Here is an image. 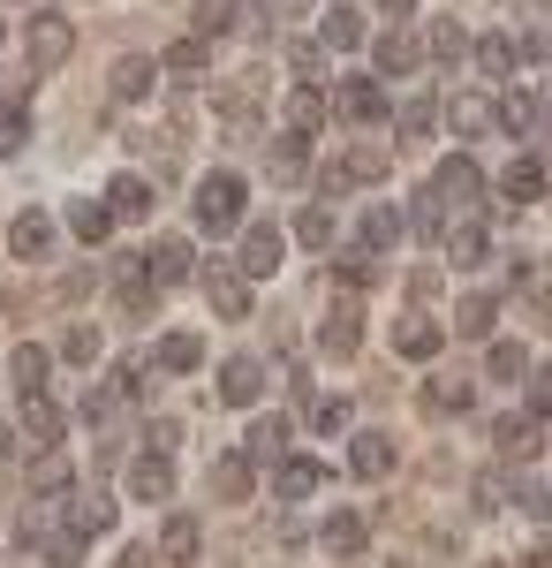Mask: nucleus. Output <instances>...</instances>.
<instances>
[{"instance_id":"obj_40","label":"nucleus","mask_w":552,"mask_h":568,"mask_svg":"<svg viewBox=\"0 0 552 568\" xmlns=\"http://www.w3.org/2000/svg\"><path fill=\"white\" fill-rule=\"evenodd\" d=\"M425 402H431V409H447V417H462V409H469V379H431Z\"/></svg>"},{"instance_id":"obj_46","label":"nucleus","mask_w":552,"mask_h":568,"mask_svg":"<svg viewBox=\"0 0 552 568\" xmlns=\"http://www.w3.org/2000/svg\"><path fill=\"white\" fill-rule=\"evenodd\" d=\"M431 122H439V106H431V99H409V106H401V136H425Z\"/></svg>"},{"instance_id":"obj_31","label":"nucleus","mask_w":552,"mask_h":568,"mask_svg":"<svg viewBox=\"0 0 552 568\" xmlns=\"http://www.w3.org/2000/svg\"><path fill=\"white\" fill-rule=\"evenodd\" d=\"M197 546H205V530L190 524V516H167V538H160V554H167V561H197Z\"/></svg>"},{"instance_id":"obj_28","label":"nucleus","mask_w":552,"mask_h":568,"mask_svg":"<svg viewBox=\"0 0 552 568\" xmlns=\"http://www.w3.org/2000/svg\"><path fill=\"white\" fill-rule=\"evenodd\" d=\"M296 243L303 251H334V213H326V205H303L296 213Z\"/></svg>"},{"instance_id":"obj_21","label":"nucleus","mask_w":552,"mask_h":568,"mask_svg":"<svg viewBox=\"0 0 552 568\" xmlns=\"http://www.w3.org/2000/svg\"><path fill=\"white\" fill-rule=\"evenodd\" d=\"M318 45H326V53H356V45H364V16H356V8H326Z\"/></svg>"},{"instance_id":"obj_23","label":"nucleus","mask_w":552,"mask_h":568,"mask_svg":"<svg viewBox=\"0 0 552 568\" xmlns=\"http://www.w3.org/2000/svg\"><path fill=\"white\" fill-rule=\"evenodd\" d=\"M492 318H500V304H492L484 288H469V296H462V311H454V334L484 342V334H492Z\"/></svg>"},{"instance_id":"obj_52","label":"nucleus","mask_w":552,"mask_h":568,"mask_svg":"<svg viewBox=\"0 0 552 568\" xmlns=\"http://www.w3.org/2000/svg\"><path fill=\"white\" fill-rule=\"evenodd\" d=\"M379 8H386V16H409V0H379Z\"/></svg>"},{"instance_id":"obj_8","label":"nucleus","mask_w":552,"mask_h":568,"mask_svg":"<svg viewBox=\"0 0 552 568\" xmlns=\"http://www.w3.org/2000/svg\"><path fill=\"white\" fill-rule=\"evenodd\" d=\"M45 364H53V356H45L39 342L8 349V387H16V402H31V394H45Z\"/></svg>"},{"instance_id":"obj_6","label":"nucleus","mask_w":552,"mask_h":568,"mask_svg":"<svg viewBox=\"0 0 552 568\" xmlns=\"http://www.w3.org/2000/svg\"><path fill=\"white\" fill-rule=\"evenodd\" d=\"M205 296H213L219 318H251V281L235 265H205Z\"/></svg>"},{"instance_id":"obj_11","label":"nucleus","mask_w":552,"mask_h":568,"mask_svg":"<svg viewBox=\"0 0 552 568\" xmlns=\"http://www.w3.org/2000/svg\"><path fill=\"white\" fill-rule=\"evenodd\" d=\"M31 61H39V77H53V69L69 61V23H61V16H39V23H31Z\"/></svg>"},{"instance_id":"obj_49","label":"nucleus","mask_w":552,"mask_h":568,"mask_svg":"<svg viewBox=\"0 0 552 568\" xmlns=\"http://www.w3.org/2000/svg\"><path fill=\"white\" fill-rule=\"evenodd\" d=\"M545 409H552V372H530V417L545 425Z\"/></svg>"},{"instance_id":"obj_14","label":"nucleus","mask_w":552,"mask_h":568,"mask_svg":"<svg viewBox=\"0 0 552 568\" xmlns=\"http://www.w3.org/2000/svg\"><path fill=\"white\" fill-rule=\"evenodd\" d=\"M106 213H114V220H144V213H152V182H144V175H114V182H106Z\"/></svg>"},{"instance_id":"obj_15","label":"nucleus","mask_w":552,"mask_h":568,"mask_svg":"<svg viewBox=\"0 0 552 568\" xmlns=\"http://www.w3.org/2000/svg\"><path fill=\"white\" fill-rule=\"evenodd\" d=\"M492 122L508 136H530L538 130V91H500V99H492Z\"/></svg>"},{"instance_id":"obj_38","label":"nucleus","mask_w":552,"mask_h":568,"mask_svg":"<svg viewBox=\"0 0 552 568\" xmlns=\"http://www.w3.org/2000/svg\"><path fill=\"white\" fill-rule=\"evenodd\" d=\"M462 53H469L462 23H431V61H439V69H454V61H462Z\"/></svg>"},{"instance_id":"obj_42","label":"nucleus","mask_w":552,"mask_h":568,"mask_svg":"<svg viewBox=\"0 0 552 568\" xmlns=\"http://www.w3.org/2000/svg\"><path fill=\"white\" fill-rule=\"evenodd\" d=\"M477 69H484V77L500 84V77L514 69V45H508V39H477Z\"/></svg>"},{"instance_id":"obj_33","label":"nucleus","mask_w":552,"mask_h":568,"mask_svg":"<svg viewBox=\"0 0 552 568\" xmlns=\"http://www.w3.org/2000/svg\"><path fill=\"white\" fill-rule=\"evenodd\" d=\"M447 122H454L462 136H484V122H492V99H484V91H469V99H454V106H447Z\"/></svg>"},{"instance_id":"obj_25","label":"nucleus","mask_w":552,"mask_h":568,"mask_svg":"<svg viewBox=\"0 0 552 568\" xmlns=\"http://www.w3.org/2000/svg\"><path fill=\"white\" fill-rule=\"evenodd\" d=\"M364 538H371V524H364L356 508H340V516H326V546H334V554H364Z\"/></svg>"},{"instance_id":"obj_12","label":"nucleus","mask_w":552,"mask_h":568,"mask_svg":"<svg viewBox=\"0 0 552 568\" xmlns=\"http://www.w3.org/2000/svg\"><path fill=\"white\" fill-rule=\"evenodd\" d=\"M8 251H16V258H45V251H53V220L45 213H16L8 220Z\"/></svg>"},{"instance_id":"obj_18","label":"nucleus","mask_w":552,"mask_h":568,"mask_svg":"<svg viewBox=\"0 0 552 568\" xmlns=\"http://www.w3.org/2000/svg\"><path fill=\"white\" fill-rule=\"evenodd\" d=\"M288 417H257L251 425V439H243V455H251V463H280V455H288Z\"/></svg>"},{"instance_id":"obj_47","label":"nucleus","mask_w":552,"mask_h":568,"mask_svg":"<svg viewBox=\"0 0 552 568\" xmlns=\"http://www.w3.org/2000/svg\"><path fill=\"white\" fill-rule=\"evenodd\" d=\"M61 356H69V364H91V356H99V334H91V326H76V334L61 342Z\"/></svg>"},{"instance_id":"obj_39","label":"nucleus","mask_w":552,"mask_h":568,"mask_svg":"<svg viewBox=\"0 0 552 568\" xmlns=\"http://www.w3.org/2000/svg\"><path fill=\"white\" fill-rule=\"evenodd\" d=\"M69 500H76V493H69ZM106 524H114V500H99V493H84V500H76V530H84V538H99Z\"/></svg>"},{"instance_id":"obj_32","label":"nucleus","mask_w":552,"mask_h":568,"mask_svg":"<svg viewBox=\"0 0 552 568\" xmlns=\"http://www.w3.org/2000/svg\"><path fill=\"white\" fill-rule=\"evenodd\" d=\"M144 273H152V281H182V273H190V243H182V235H167V243H160V251H144Z\"/></svg>"},{"instance_id":"obj_29","label":"nucleus","mask_w":552,"mask_h":568,"mask_svg":"<svg viewBox=\"0 0 552 568\" xmlns=\"http://www.w3.org/2000/svg\"><path fill=\"white\" fill-rule=\"evenodd\" d=\"M500 190H508L514 205H538V190H545V168H538V160H514L508 175H500Z\"/></svg>"},{"instance_id":"obj_10","label":"nucleus","mask_w":552,"mask_h":568,"mask_svg":"<svg viewBox=\"0 0 552 568\" xmlns=\"http://www.w3.org/2000/svg\"><path fill=\"white\" fill-rule=\"evenodd\" d=\"M356 243H364V258H386V251L401 243V213H393V205H371V213L356 220Z\"/></svg>"},{"instance_id":"obj_55","label":"nucleus","mask_w":552,"mask_h":568,"mask_svg":"<svg viewBox=\"0 0 552 568\" xmlns=\"http://www.w3.org/2000/svg\"><path fill=\"white\" fill-rule=\"evenodd\" d=\"M288 8H303V0H288Z\"/></svg>"},{"instance_id":"obj_50","label":"nucleus","mask_w":552,"mask_h":568,"mask_svg":"<svg viewBox=\"0 0 552 568\" xmlns=\"http://www.w3.org/2000/svg\"><path fill=\"white\" fill-rule=\"evenodd\" d=\"M371 273H379V265H371V258H340V281H348V288H364Z\"/></svg>"},{"instance_id":"obj_53","label":"nucleus","mask_w":552,"mask_h":568,"mask_svg":"<svg viewBox=\"0 0 552 568\" xmlns=\"http://www.w3.org/2000/svg\"><path fill=\"white\" fill-rule=\"evenodd\" d=\"M257 8H288V0H257Z\"/></svg>"},{"instance_id":"obj_19","label":"nucleus","mask_w":552,"mask_h":568,"mask_svg":"<svg viewBox=\"0 0 552 568\" xmlns=\"http://www.w3.org/2000/svg\"><path fill=\"white\" fill-rule=\"evenodd\" d=\"M152 364L182 379V372H197V364H205V342H197V334H160V349H152Z\"/></svg>"},{"instance_id":"obj_48","label":"nucleus","mask_w":552,"mask_h":568,"mask_svg":"<svg viewBox=\"0 0 552 568\" xmlns=\"http://www.w3.org/2000/svg\"><path fill=\"white\" fill-rule=\"evenodd\" d=\"M310 425H318V433H348V402H318Z\"/></svg>"},{"instance_id":"obj_36","label":"nucleus","mask_w":552,"mask_h":568,"mask_svg":"<svg viewBox=\"0 0 552 568\" xmlns=\"http://www.w3.org/2000/svg\"><path fill=\"white\" fill-rule=\"evenodd\" d=\"M409 227H417L425 243H439V235H447V205H439L431 190H417V205H409Z\"/></svg>"},{"instance_id":"obj_17","label":"nucleus","mask_w":552,"mask_h":568,"mask_svg":"<svg viewBox=\"0 0 552 568\" xmlns=\"http://www.w3.org/2000/svg\"><path fill=\"white\" fill-rule=\"evenodd\" d=\"M439 342H447V334H439L431 318H401V326H393V349L409 356V364H431V356H439Z\"/></svg>"},{"instance_id":"obj_20","label":"nucleus","mask_w":552,"mask_h":568,"mask_svg":"<svg viewBox=\"0 0 552 568\" xmlns=\"http://www.w3.org/2000/svg\"><path fill=\"white\" fill-rule=\"evenodd\" d=\"M348 463H356V478H386V470H393V439L386 433H356Z\"/></svg>"},{"instance_id":"obj_27","label":"nucleus","mask_w":552,"mask_h":568,"mask_svg":"<svg viewBox=\"0 0 552 568\" xmlns=\"http://www.w3.org/2000/svg\"><path fill=\"white\" fill-rule=\"evenodd\" d=\"M69 227H76L84 243H106V235H114V213H106L99 197H76V205H69Z\"/></svg>"},{"instance_id":"obj_44","label":"nucleus","mask_w":552,"mask_h":568,"mask_svg":"<svg viewBox=\"0 0 552 568\" xmlns=\"http://www.w3.org/2000/svg\"><path fill=\"white\" fill-rule=\"evenodd\" d=\"M167 69L182 77V84H190V77H205V39H182V45L167 53Z\"/></svg>"},{"instance_id":"obj_35","label":"nucleus","mask_w":552,"mask_h":568,"mask_svg":"<svg viewBox=\"0 0 552 568\" xmlns=\"http://www.w3.org/2000/svg\"><path fill=\"white\" fill-rule=\"evenodd\" d=\"M303 144H310V136H296V130L273 144V175H280V182H303V168H310V152H303Z\"/></svg>"},{"instance_id":"obj_13","label":"nucleus","mask_w":552,"mask_h":568,"mask_svg":"<svg viewBox=\"0 0 552 568\" xmlns=\"http://www.w3.org/2000/svg\"><path fill=\"white\" fill-rule=\"evenodd\" d=\"M61 433H69V417H61L45 394H31V402H23V439H31V447H61Z\"/></svg>"},{"instance_id":"obj_9","label":"nucleus","mask_w":552,"mask_h":568,"mask_svg":"<svg viewBox=\"0 0 552 568\" xmlns=\"http://www.w3.org/2000/svg\"><path fill=\"white\" fill-rule=\"evenodd\" d=\"M129 493H136V500H167V493H174V463L160 455V447L129 463Z\"/></svg>"},{"instance_id":"obj_7","label":"nucleus","mask_w":552,"mask_h":568,"mask_svg":"<svg viewBox=\"0 0 552 568\" xmlns=\"http://www.w3.org/2000/svg\"><path fill=\"white\" fill-rule=\"evenodd\" d=\"M273 485H280V500H310V493L326 485V463H318V455H280Z\"/></svg>"},{"instance_id":"obj_41","label":"nucleus","mask_w":552,"mask_h":568,"mask_svg":"<svg viewBox=\"0 0 552 568\" xmlns=\"http://www.w3.org/2000/svg\"><path fill=\"white\" fill-rule=\"evenodd\" d=\"M288 69H296L303 84H318V77H326V45H310V39H296V45H288Z\"/></svg>"},{"instance_id":"obj_26","label":"nucleus","mask_w":552,"mask_h":568,"mask_svg":"<svg viewBox=\"0 0 552 568\" xmlns=\"http://www.w3.org/2000/svg\"><path fill=\"white\" fill-rule=\"evenodd\" d=\"M318 122H326V99H318V84H296V91H288V130L310 136Z\"/></svg>"},{"instance_id":"obj_5","label":"nucleus","mask_w":552,"mask_h":568,"mask_svg":"<svg viewBox=\"0 0 552 568\" xmlns=\"http://www.w3.org/2000/svg\"><path fill=\"white\" fill-rule=\"evenodd\" d=\"M273 265H280V227H273V220H251V227H243V258H235V273H243V281H265Z\"/></svg>"},{"instance_id":"obj_45","label":"nucleus","mask_w":552,"mask_h":568,"mask_svg":"<svg viewBox=\"0 0 552 568\" xmlns=\"http://www.w3.org/2000/svg\"><path fill=\"white\" fill-rule=\"evenodd\" d=\"M235 16H243L235 0H197V31H227Z\"/></svg>"},{"instance_id":"obj_54","label":"nucleus","mask_w":552,"mask_h":568,"mask_svg":"<svg viewBox=\"0 0 552 568\" xmlns=\"http://www.w3.org/2000/svg\"><path fill=\"white\" fill-rule=\"evenodd\" d=\"M0 463H8V447H0Z\"/></svg>"},{"instance_id":"obj_30","label":"nucleus","mask_w":552,"mask_h":568,"mask_svg":"<svg viewBox=\"0 0 552 568\" xmlns=\"http://www.w3.org/2000/svg\"><path fill=\"white\" fill-rule=\"evenodd\" d=\"M356 334H364L356 311H334V318L318 326V349H326V356H356Z\"/></svg>"},{"instance_id":"obj_3","label":"nucleus","mask_w":552,"mask_h":568,"mask_svg":"<svg viewBox=\"0 0 552 568\" xmlns=\"http://www.w3.org/2000/svg\"><path fill=\"white\" fill-rule=\"evenodd\" d=\"M425 190H431V197H447V205H477V197H484V175H477V160H469V152H454V160H439V168H431Z\"/></svg>"},{"instance_id":"obj_24","label":"nucleus","mask_w":552,"mask_h":568,"mask_svg":"<svg viewBox=\"0 0 552 568\" xmlns=\"http://www.w3.org/2000/svg\"><path fill=\"white\" fill-rule=\"evenodd\" d=\"M522 372H530V349H522V342H492V334H484V379H522Z\"/></svg>"},{"instance_id":"obj_2","label":"nucleus","mask_w":552,"mask_h":568,"mask_svg":"<svg viewBox=\"0 0 552 568\" xmlns=\"http://www.w3.org/2000/svg\"><path fill=\"white\" fill-rule=\"evenodd\" d=\"M265 387H273V372H265L257 356H227V364H219V402H227V409H257Z\"/></svg>"},{"instance_id":"obj_16","label":"nucleus","mask_w":552,"mask_h":568,"mask_svg":"<svg viewBox=\"0 0 552 568\" xmlns=\"http://www.w3.org/2000/svg\"><path fill=\"white\" fill-rule=\"evenodd\" d=\"M447 258L462 265V273H477V265L492 258V235H484V220H462V227L447 235Z\"/></svg>"},{"instance_id":"obj_51","label":"nucleus","mask_w":552,"mask_h":568,"mask_svg":"<svg viewBox=\"0 0 552 568\" xmlns=\"http://www.w3.org/2000/svg\"><path fill=\"white\" fill-rule=\"evenodd\" d=\"M114 568H160V554H144V546H129V554H122Z\"/></svg>"},{"instance_id":"obj_4","label":"nucleus","mask_w":552,"mask_h":568,"mask_svg":"<svg viewBox=\"0 0 552 568\" xmlns=\"http://www.w3.org/2000/svg\"><path fill=\"white\" fill-rule=\"evenodd\" d=\"M334 114H340V122H356V130L386 122V91H379V77H348V84L334 91Z\"/></svg>"},{"instance_id":"obj_22","label":"nucleus","mask_w":552,"mask_h":568,"mask_svg":"<svg viewBox=\"0 0 552 568\" xmlns=\"http://www.w3.org/2000/svg\"><path fill=\"white\" fill-rule=\"evenodd\" d=\"M371 69H379V77H409V69H417V45L401 39V31H379V45H371Z\"/></svg>"},{"instance_id":"obj_43","label":"nucleus","mask_w":552,"mask_h":568,"mask_svg":"<svg viewBox=\"0 0 552 568\" xmlns=\"http://www.w3.org/2000/svg\"><path fill=\"white\" fill-rule=\"evenodd\" d=\"M31 144V114L23 106H0V152H23Z\"/></svg>"},{"instance_id":"obj_37","label":"nucleus","mask_w":552,"mask_h":568,"mask_svg":"<svg viewBox=\"0 0 552 568\" xmlns=\"http://www.w3.org/2000/svg\"><path fill=\"white\" fill-rule=\"evenodd\" d=\"M251 478H257V463H251V455H227V463L213 470V485L227 493V500H243V493H251Z\"/></svg>"},{"instance_id":"obj_1","label":"nucleus","mask_w":552,"mask_h":568,"mask_svg":"<svg viewBox=\"0 0 552 568\" xmlns=\"http://www.w3.org/2000/svg\"><path fill=\"white\" fill-rule=\"evenodd\" d=\"M190 213H197L205 235H235L243 213H251V190H243V175H227V168H219V175L197 182V205H190Z\"/></svg>"},{"instance_id":"obj_34","label":"nucleus","mask_w":552,"mask_h":568,"mask_svg":"<svg viewBox=\"0 0 552 568\" xmlns=\"http://www.w3.org/2000/svg\"><path fill=\"white\" fill-rule=\"evenodd\" d=\"M152 77H160V69H152V61H136V53H129V61H114V99H144V91H152Z\"/></svg>"}]
</instances>
